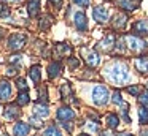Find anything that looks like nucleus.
Segmentation results:
<instances>
[{"mask_svg":"<svg viewBox=\"0 0 148 136\" xmlns=\"http://www.w3.org/2000/svg\"><path fill=\"white\" fill-rule=\"evenodd\" d=\"M105 76H107V79H108L110 82H113L115 85H123L131 79L127 65L123 63V62L110 63L105 68Z\"/></svg>","mask_w":148,"mask_h":136,"instance_id":"1","label":"nucleus"},{"mask_svg":"<svg viewBox=\"0 0 148 136\" xmlns=\"http://www.w3.org/2000/svg\"><path fill=\"white\" fill-rule=\"evenodd\" d=\"M92 101L97 106H103L108 101V89L105 85H96L92 90Z\"/></svg>","mask_w":148,"mask_h":136,"instance_id":"2","label":"nucleus"},{"mask_svg":"<svg viewBox=\"0 0 148 136\" xmlns=\"http://www.w3.org/2000/svg\"><path fill=\"white\" fill-rule=\"evenodd\" d=\"M124 41L127 43V47H129V49L134 51V52H145V51L148 49V47H147V43H145L142 38L134 37V35H127V37L124 38Z\"/></svg>","mask_w":148,"mask_h":136,"instance_id":"3","label":"nucleus"},{"mask_svg":"<svg viewBox=\"0 0 148 136\" xmlns=\"http://www.w3.org/2000/svg\"><path fill=\"white\" fill-rule=\"evenodd\" d=\"M26 41H27L26 33H13L8 38V47L11 51H19L26 46Z\"/></svg>","mask_w":148,"mask_h":136,"instance_id":"4","label":"nucleus"},{"mask_svg":"<svg viewBox=\"0 0 148 136\" xmlns=\"http://www.w3.org/2000/svg\"><path fill=\"white\" fill-rule=\"evenodd\" d=\"M73 24L75 27L78 28L80 32H84L88 28V19H86V14L83 11H77L73 16Z\"/></svg>","mask_w":148,"mask_h":136,"instance_id":"5","label":"nucleus"},{"mask_svg":"<svg viewBox=\"0 0 148 136\" xmlns=\"http://www.w3.org/2000/svg\"><path fill=\"white\" fill-rule=\"evenodd\" d=\"M13 95V87L8 81L0 82V101H8Z\"/></svg>","mask_w":148,"mask_h":136,"instance_id":"6","label":"nucleus"},{"mask_svg":"<svg viewBox=\"0 0 148 136\" xmlns=\"http://www.w3.org/2000/svg\"><path fill=\"white\" fill-rule=\"evenodd\" d=\"M92 16L99 24H103V22H107V19H108V9H107L105 6H96V8L92 9Z\"/></svg>","mask_w":148,"mask_h":136,"instance_id":"7","label":"nucleus"},{"mask_svg":"<svg viewBox=\"0 0 148 136\" xmlns=\"http://www.w3.org/2000/svg\"><path fill=\"white\" fill-rule=\"evenodd\" d=\"M115 43H116L115 35H113V33H107L105 38H103V40L99 43V49H102V51H112L113 47H115Z\"/></svg>","mask_w":148,"mask_h":136,"instance_id":"8","label":"nucleus"},{"mask_svg":"<svg viewBox=\"0 0 148 136\" xmlns=\"http://www.w3.org/2000/svg\"><path fill=\"white\" fill-rule=\"evenodd\" d=\"M58 119L62 120V122H67V120H72L75 119V111L70 109L67 106H62L58 109Z\"/></svg>","mask_w":148,"mask_h":136,"instance_id":"9","label":"nucleus"},{"mask_svg":"<svg viewBox=\"0 0 148 136\" xmlns=\"http://www.w3.org/2000/svg\"><path fill=\"white\" fill-rule=\"evenodd\" d=\"M132 30L138 35H148V21H137L134 25H132Z\"/></svg>","mask_w":148,"mask_h":136,"instance_id":"10","label":"nucleus"},{"mask_svg":"<svg viewBox=\"0 0 148 136\" xmlns=\"http://www.w3.org/2000/svg\"><path fill=\"white\" fill-rule=\"evenodd\" d=\"M14 136H27L29 135V125L26 122H18L13 128Z\"/></svg>","mask_w":148,"mask_h":136,"instance_id":"11","label":"nucleus"},{"mask_svg":"<svg viewBox=\"0 0 148 136\" xmlns=\"http://www.w3.org/2000/svg\"><path fill=\"white\" fill-rule=\"evenodd\" d=\"M19 114H21V111L18 109L16 106H7V108H5L3 116H5V119H7V120H14V119L19 117Z\"/></svg>","mask_w":148,"mask_h":136,"instance_id":"12","label":"nucleus"},{"mask_svg":"<svg viewBox=\"0 0 148 136\" xmlns=\"http://www.w3.org/2000/svg\"><path fill=\"white\" fill-rule=\"evenodd\" d=\"M27 11H29L30 18H35L40 11V0H29V3H27Z\"/></svg>","mask_w":148,"mask_h":136,"instance_id":"13","label":"nucleus"},{"mask_svg":"<svg viewBox=\"0 0 148 136\" xmlns=\"http://www.w3.org/2000/svg\"><path fill=\"white\" fill-rule=\"evenodd\" d=\"M99 62H100L99 54H97L96 51H88V54H86V63L89 66H97Z\"/></svg>","mask_w":148,"mask_h":136,"instance_id":"14","label":"nucleus"},{"mask_svg":"<svg viewBox=\"0 0 148 136\" xmlns=\"http://www.w3.org/2000/svg\"><path fill=\"white\" fill-rule=\"evenodd\" d=\"M135 68L140 73H148V57H138L135 59Z\"/></svg>","mask_w":148,"mask_h":136,"instance_id":"15","label":"nucleus"},{"mask_svg":"<svg viewBox=\"0 0 148 136\" xmlns=\"http://www.w3.org/2000/svg\"><path fill=\"white\" fill-rule=\"evenodd\" d=\"M61 70H62V66H61V63H59V62H51L48 65V76L51 79H54L56 76L61 73Z\"/></svg>","mask_w":148,"mask_h":136,"instance_id":"16","label":"nucleus"},{"mask_svg":"<svg viewBox=\"0 0 148 136\" xmlns=\"http://www.w3.org/2000/svg\"><path fill=\"white\" fill-rule=\"evenodd\" d=\"M119 6L123 9H127V11H134L138 5V0H118Z\"/></svg>","mask_w":148,"mask_h":136,"instance_id":"17","label":"nucleus"},{"mask_svg":"<svg viewBox=\"0 0 148 136\" xmlns=\"http://www.w3.org/2000/svg\"><path fill=\"white\" fill-rule=\"evenodd\" d=\"M127 24V16L126 14H116L115 21H113V27L115 28H124Z\"/></svg>","mask_w":148,"mask_h":136,"instance_id":"18","label":"nucleus"},{"mask_svg":"<svg viewBox=\"0 0 148 136\" xmlns=\"http://www.w3.org/2000/svg\"><path fill=\"white\" fill-rule=\"evenodd\" d=\"M107 125H108L110 128H118L119 117L116 116V114H108V116H107Z\"/></svg>","mask_w":148,"mask_h":136,"instance_id":"19","label":"nucleus"},{"mask_svg":"<svg viewBox=\"0 0 148 136\" xmlns=\"http://www.w3.org/2000/svg\"><path fill=\"white\" fill-rule=\"evenodd\" d=\"M138 120L142 125H148V109L145 106L138 108Z\"/></svg>","mask_w":148,"mask_h":136,"instance_id":"20","label":"nucleus"},{"mask_svg":"<svg viewBox=\"0 0 148 136\" xmlns=\"http://www.w3.org/2000/svg\"><path fill=\"white\" fill-rule=\"evenodd\" d=\"M43 136H62V133L59 131V128H58L56 125H49L48 128L45 130Z\"/></svg>","mask_w":148,"mask_h":136,"instance_id":"21","label":"nucleus"},{"mask_svg":"<svg viewBox=\"0 0 148 136\" xmlns=\"http://www.w3.org/2000/svg\"><path fill=\"white\" fill-rule=\"evenodd\" d=\"M29 74H30V78H32L34 82H40V79H42V73H40L38 66H32L30 71H29Z\"/></svg>","mask_w":148,"mask_h":136,"instance_id":"22","label":"nucleus"},{"mask_svg":"<svg viewBox=\"0 0 148 136\" xmlns=\"http://www.w3.org/2000/svg\"><path fill=\"white\" fill-rule=\"evenodd\" d=\"M30 101V98H29V93H27V90H21V93L18 95V104L19 106H24V104H27Z\"/></svg>","mask_w":148,"mask_h":136,"instance_id":"23","label":"nucleus"},{"mask_svg":"<svg viewBox=\"0 0 148 136\" xmlns=\"http://www.w3.org/2000/svg\"><path fill=\"white\" fill-rule=\"evenodd\" d=\"M35 114L42 117H48L49 116V109L45 106V104H35Z\"/></svg>","mask_w":148,"mask_h":136,"instance_id":"24","label":"nucleus"},{"mask_svg":"<svg viewBox=\"0 0 148 136\" xmlns=\"http://www.w3.org/2000/svg\"><path fill=\"white\" fill-rule=\"evenodd\" d=\"M61 93H62V98H64V100H67L69 97H72V89H70V85H69L67 82H64V84H62Z\"/></svg>","mask_w":148,"mask_h":136,"instance_id":"25","label":"nucleus"},{"mask_svg":"<svg viewBox=\"0 0 148 136\" xmlns=\"http://www.w3.org/2000/svg\"><path fill=\"white\" fill-rule=\"evenodd\" d=\"M56 49H58V52H59V54L65 55V54H70L72 47L69 46V44H58V46H56Z\"/></svg>","mask_w":148,"mask_h":136,"instance_id":"26","label":"nucleus"},{"mask_svg":"<svg viewBox=\"0 0 148 136\" xmlns=\"http://www.w3.org/2000/svg\"><path fill=\"white\" fill-rule=\"evenodd\" d=\"M140 90H142L140 85H131V87H127V92H129V93H132V95H135V97L140 95Z\"/></svg>","mask_w":148,"mask_h":136,"instance_id":"27","label":"nucleus"},{"mask_svg":"<svg viewBox=\"0 0 148 136\" xmlns=\"http://www.w3.org/2000/svg\"><path fill=\"white\" fill-rule=\"evenodd\" d=\"M112 101H113L115 104H123L121 93H119V92H113V95H112Z\"/></svg>","mask_w":148,"mask_h":136,"instance_id":"28","label":"nucleus"},{"mask_svg":"<svg viewBox=\"0 0 148 136\" xmlns=\"http://www.w3.org/2000/svg\"><path fill=\"white\" fill-rule=\"evenodd\" d=\"M138 103L143 104V106H148V92H143V93L138 95Z\"/></svg>","mask_w":148,"mask_h":136,"instance_id":"29","label":"nucleus"},{"mask_svg":"<svg viewBox=\"0 0 148 136\" xmlns=\"http://www.w3.org/2000/svg\"><path fill=\"white\" fill-rule=\"evenodd\" d=\"M86 127H88V130H89V131H92V133H99V130H100V127L97 125L96 122H94V123L92 122H88Z\"/></svg>","mask_w":148,"mask_h":136,"instance_id":"30","label":"nucleus"},{"mask_svg":"<svg viewBox=\"0 0 148 136\" xmlns=\"http://www.w3.org/2000/svg\"><path fill=\"white\" fill-rule=\"evenodd\" d=\"M16 84H18V89H19V90H27V82L24 81L23 78H21V79H18V82H16Z\"/></svg>","mask_w":148,"mask_h":136,"instance_id":"31","label":"nucleus"},{"mask_svg":"<svg viewBox=\"0 0 148 136\" xmlns=\"http://www.w3.org/2000/svg\"><path fill=\"white\" fill-rule=\"evenodd\" d=\"M72 2L78 6H88L89 5V0H72Z\"/></svg>","mask_w":148,"mask_h":136,"instance_id":"32","label":"nucleus"},{"mask_svg":"<svg viewBox=\"0 0 148 136\" xmlns=\"http://www.w3.org/2000/svg\"><path fill=\"white\" fill-rule=\"evenodd\" d=\"M8 14H10V9L5 6H0V18H7Z\"/></svg>","mask_w":148,"mask_h":136,"instance_id":"33","label":"nucleus"},{"mask_svg":"<svg viewBox=\"0 0 148 136\" xmlns=\"http://www.w3.org/2000/svg\"><path fill=\"white\" fill-rule=\"evenodd\" d=\"M30 123H32L34 127H37V128H40V127H42V122H40L38 119H35V117H30V120H29Z\"/></svg>","mask_w":148,"mask_h":136,"instance_id":"34","label":"nucleus"},{"mask_svg":"<svg viewBox=\"0 0 148 136\" xmlns=\"http://www.w3.org/2000/svg\"><path fill=\"white\" fill-rule=\"evenodd\" d=\"M78 63H80V62H78L77 59H70V66H72V68H77Z\"/></svg>","mask_w":148,"mask_h":136,"instance_id":"35","label":"nucleus"},{"mask_svg":"<svg viewBox=\"0 0 148 136\" xmlns=\"http://www.w3.org/2000/svg\"><path fill=\"white\" fill-rule=\"evenodd\" d=\"M49 2H51L53 5H54V6H58V8H59V6L62 5V0H49Z\"/></svg>","mask_w":148,"mask_h":136,"instance_id":"36","label":"nucleus"},{"mask_svg":"<svg viewBox=\"0 0 148 136\" xmlns=\"http://www.w3.org/2000/svg\"><path fill=\"white\" fill-rule=\"evenodd\" d=\"M8 74H16V68H8Z\"/></svg>","mask_w":148,"mask_h":136,"instance_id":"37","label":"nucleus"},{"mask_svg":"<svg viewBox=\"0 0 148 136\" xmlns=\"http://www.w3.org/2000/svg\"><path fill=\"white\" fill-rule=\"evenodd\" d=\"M116 136H132L131 133H119V135H116Z\"/></svg>","mask_w":148,"mask_h":136,"instance_id":"38","label":"nucleus"},{"mask_svg":"<svg viewBox=\"0 0 148 136\" xmlns=\"http://www.w3.org/2000/svg\"><path fill=\"white\" fill-rule=\"evenodd\" d=\"M102 136H112L110 133H102Z\"/></svg>","mask_w":148,"mask_h":136,"instance_id":"39","label":"nucleus"},{"mask_svg":"<svg viewBox=\"0 0 148 136\" xmlns=\"http://www.w3.org/2000/svg\"><path fill=\"white\" fill-rule=\"evenodd\" d=\"M142 136H148V131H145V133H142Z\"/></svg>","mask_w":148,"mask_h":136,"instance_id":"40","label":"nucleus"},{"mask_svg":"<svg viewBox=\"0 0 148 136\" xmlns=\"http://www.w3.org/2000/svg\"><path fill=\"white\" fill-rule=\"evenodd\" d=\"M78 136H88V135H78Z\"/></svg>","mask_w":148,"mask_h":136,"instance_id":"41","label":"nucleus"}]
</instances>
